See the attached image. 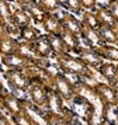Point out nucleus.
Returning a JSON list of instances; mask_svg holds the SVG:
<instances>
[{
    "instance_id": "39",
    "label": "nucleus",
    "mask_w": 118,
    "mask_h": 125,
    "mask_svg": "<svg viewBox=\"0 0 118 125\" xmlns=\"http://www.w3.org/2000/svg\"><path fill=\"white\" fill-rule=\"evenodd\" d=\"M117 72H118V65H117Z\"/></svg>"
},
{
    "instance_id": "19",
    "label": "nucleus",
    "mask_w": 118,
    "mask_h": 125,
    "mask_svg": "<svg viewBox=\"0 0 118 125\" xmlns=\"http://www.w3.org/2000/svg\"><path fill=\"white\" fill-rule=\"evenodd\" d=\"M97 51H98V53L101 55V58H103L104 61L118 63V46L117 45L101 44V45L97 48Z\"/></svg>"
},
{
    "instance_id": "26",
    "label": "nucleus",
    "mask_w": 118,
    "mask_h": 125,
    "mask_svg": "<svg viewBox=\"0 0 118 125\" xmlns=\"http://www.w3.org/2000/svg\"><path fill=\"white\" fill-rule=\"evenodd\" d=\"M38 3L46 13H56L63 7V0H38Z\"/></svg>"
},
{
    "instance_id": "24",
    "label": "nucleus",
    "mask_w": 118,
    "mask_h": 125,
    "mask_svg": "<svg viewBox=\"0 0 118 125\" xmlns=\"http://www.w3.org/2000/svg\"><path fill=\"white\" fill-rule=\"evenodd\" d=\"M48 35V40L51 42V46H52V52H54V56L56 55H62L66 51V46H65V42L62 40L61 34H46Z\"/></svg>"
},
{
    "instance_id": "18",
    "label": "nucleus",
    "mask_w": 118,
    "mask_h": 125,
    "mask_svg": "<svg viewBox=\"0 0 118 125\" xmlns=\"http://www.w3.org/2000/svg\"><path fill=\"white\" fill-rule=\"evenodd\" d=\"M80 38L83 40L84 46L94 48V49H97V48L103 44L100 35H98V30L96 31V30H89V28H84L83 27V32L80 35Z\"/></svg>"
},
{
    "instance_id": "7",
    "label": "nucleus",
    "mask_w": 118,
    "mask_h": 125,
    "mask_svg": "<svg viewBox=\"0 0 118 125\" xmlns=\"http://www.w3.org/2000/svg\"><path fill=\"white\" fill-rule=\"evenodd\" d=\"M70 103L73 104V114L77 115L80 118L86 119V121H91L94 117V107L93 104L89 101V98H86V96H83L82 93H76Z\"/></svg>"
},
{
    "instance_id": "21",
    "label": "nucleus",
    "mask_w": 118,
    "mask_h": 125,
    "mask_svg": "<svg viewBox=\"0 0 118 125\" xmlns=\"http://www.w3.org/2000/svg\"><path fill=\"white\" fill-rule=\"evenodd\" d=\"M18 35H20V41L32 44L34 41H37L39 38L41 31L31 24V25H27V27H24V28L20 30V31H18Z\"/></svg>"
},
{
    "instance_id": "37",
    "label": "nucleus",
    "mask_w": 118,
    "mask_h": 125,
    "mask_svg": "<svg viewBox=\"0 0 118 125\" xmlns=\"http://www.w3.org/2000/svg\"><path fill=\"white\" fill-rule=\"evenodd\" d=\"M115 119H117V124H118V105L115 107Z\"/></svg>"
},
{
    "instance_id": "25",
    "label": "nucleus",
    "mask_w": 118,
    "mask_h": 125,
    "mask_svg": "<svg viewBox=\"0 0 118 125\" xmlns=\"http://www.w3.org/2000/svg\"><path fill=\"white\" fill-rule=\"evenodd\" d=\"M10 119H11V122H13V124H22V125L38 124V122H37V119L28 113V107L25 108V110H22L21 113L16 114V115H11Z\"/></svg>"
},
{
    "instance_id": "13",
    "label": "nucleus",
    "mask_w": 118,
    "mask_h": 125,
    "mask_svg": "<svg viewBox=\"0 0 118 125\" xmlns=\"http://www.w3.org/2000/svg\"><path fill=\"white\" fill-rule=\"evenodd\" d=\"M41 25L45 34H61L62 31L61 17L56 13H45V16L41 20Z\"/></svg>"
},
{
    "instance_id": "22",
    "label": "nucleus",
    "mask_w": 118,
    "mask_h": 125,
    "mask_svg": "<svg viewBox=\"0 0 118 125\" xmlns=\"http://www.w3.org/2000/svg\"><path fill=\"white\" fill-rule=\"evenodd\" d=\"M82 24H83L84 28L89 30H97L100 28V23H98V18L96 16L94 11H90V10H83L82 13Z\"/></svg>"
},
{
    "instance_id": "11",
    "label": "nucleus",
    "mask_w": 118,
    "mask_h": 125,
    "mask_svg": "<svg viewBox=\"0 0 118 125\" xmlns=\"http://www.w3.org/2000/svg\"><path fill=\"white\" fill-rule=\"evenodd\" d=\"M18 7H21L24 11H27V14L32 18V23L41 24V20L45 16V10L39 6L38 0H22L18 3Z\"/></svg>"
},
{
    "instance_id": "9",
    "label": "nucleus",
    "mask_w": 118,
    "mask_h": 125,
    "mask_svg": "<svg viewBox=\"0 0 118 125\" xmlns=\"http://www.w3.org/2000/svg\"><path fill=\"white\" fill-rule=\"evenodd\" d=\"M3 97H4V111L10 117L21 113L22 110H25L28 107L27 101L24 98H20L18 96H16L14 93H7L6 91L3 94Z\"/></svg>"
},
{
    "instance_id": "31",
    "label": "nucleus",
    "mask_w": 118,
    "mask_h": 125,
    "mask_svg": "<svg viewBox=\"0 0 118 125\" xmlns=\"http://www.w3.org/2000/svg\"><path fill=\"white\" fill-rule=\"evenodd\" d=\"M82 6H83V10L94 11L96 10V0H82Z\"/></svg>"
},
{
    "instance_id": "20",
    "label": "nucleus",
    "mask_w": 118,
    "mask_h": 125,
    "mask_svg": "<svg viewBox=\"0 0 118 125\" xmlns=\"http://www.w3.org/2000/svg\"><path fill=\"white\" fill-rule=\"evenodd\" d=\"M98 35H100L103 44L118 45L117 28H114V27H100V28H98Z\"/></svg>"
},
{
    "instance_id": "10",
    "label": "nucleus",
    "mask_w": 118,
    "mask_h": 125,
    "mask_svg": "<svg viewBox=\"0 0 118 125\" xmlns=\"http://www.w3.org/2000/svg\"><path fill=\"white\" fill-rule=\"evenodd\" d=\"M77 56L91 69H97L101 63L104 62V59L101 58V55L98 53L97 49H94V48H89V46H84V45L80 48Z\"/></svg>"
},
{
    "instance_id": "6",
    "label": "nucleus",
    "mask_w": 118,
    "mask_h": 125,
    "mask_svg": "<svg viewBox=\"0 0 118 125\" xmlns=\"http://www.w3.org/2000/svg\"><path fill=\"white\" fill-rule=\"evenodd\" d=\"M49 87H52L65 101H70L73 97H75V94L77 93L76 87L66 79V76L62 73L61 70L54 76V79L51 82Z\"/></svg>"
},
{
    "instance_id": "8",
    "label": "nucleus",
    "mask_w": 118,
    "mask_h": 125,
    "mask_svg": "<svg viewBox=\"0 0 118 125\" xmlns=\"http://www.w3.org/2000/svg\"><path fill=\"white\" fill-rule=\"evenodd\" d=\"M32 55L37 59H49L51 56H54L52 52V46L48 40L46 34H41L37 41H34L32 44Z\"/></svg>"
},
{
    "instance_id": "14",
    "label": "nucleus",
    "mask_w": 118,
    "mask_h": 125,
    "mask_svg": "<svg viewBox=\"0 0 118 125\" xmlns=\"http://www.w3.org/2000/svg\"><path fill=\"white\" fill-rule=\"evenodd\" d=\"M61 23L63 30L77 35V37H80L83 32V24L73 13H63V16L61 17Z\"/></svg>"
},
{
    "instance_id": "23",
    "label": "nucleus",
    "mask_w": 118,
    "mask_h": 125,
    "mask_svg": "<svg viewBox=\"0 0 118 125\" xmlns=\"http://www.w3.org/2000/svg\"><path fill=\"white\" fill-rule=\"evenodd\" d=\"M94 13L97 16V18H98L100 27H114V28H117L118 24L115 23V20L110 14L108 9H96Z\"/></svg>"
},
{
    "instance_id": "38",
    "label": "nucleus",
    "mask_w": 118,
    "mask_h": 125,
    "mask_svg": "<svg viewBox=\"0 0 118 125\" xmlns=\"http://www.w3.org/2000/svg\"><path fill=\"white\" fill-rule=\"evenodd\" d=\"M20 1H22V0H17V3H20Z\"/></svg>"
},
{
    "instance_id": "3",
    "label": "nucleus",
    "mask_w": 118,
    "mask_h": 125,
    "mask_svg": "<svg viewBox=\"0 0 118 125\" xmlns=\"http://www.w3.org/2000/svg\"><path fill=\"white\" fill-rule=\"evenodd\" d=\"M0 62L1 65L7 69H17V70H30V69L35 66L37 58L24 55L21 52H14L10 55H4L0 56Z\"/></svg>"
},
{
    "instance_id": "2",
    "label": "nucleus",
    "mask_w": 118,
    "mask_h": 125,
    "mask_svg": "<svg viewBox=\"0 0 118 125\" xmlns=\"http://www.w3.org/2000/svg\"><path fill=\"white\" fill-rule=\"evenodd\" d=\"M48 90H49V86L45 84L41 79H32L31 77V83H30V87L27 90L30 103L34 107L45 110L46 103H48Z\"/></svg>"
},
{
    "instance_id": "29",
    "label": "nucleus",
    "mask_w": 118,
    "mask_h": 125,
    "mask_svg": "<svg viewBox=\"0 0 118 125\" xmlns=\"http://www.w3.org/2000/svg\"><path fill=\"white\" fill-rule=\"evenodd\" d=\"M10 34H11V25L6 20L0 18V38L6 37V35H10Z\"/></svg>"
},
{
    "instance_id": "35",
    "label": "nucleus",
    "mask_w": 118,
    "mask_h": 125,
    "mask_svg": "<svg viewBox=\"0 0 118 125\" xmlns=\"http://www.w3.org/2000/svg\"><path fill=\"white\" fill-rule=\"evenodd\" d=\"M0 111H4V97L0 94Z\"/></svg>"
},
{
    "instance_id": "15",
    "label": "nucleus",
    "mask_w": 118,
    "mask_h": 125,
    "mask_svg": "<svg viewBox=\"0 0 118 125\" xmlns=\"http://www.w3.org/2000/svg\"><path fill=\"white\" fill-rule=\"evenodd\" d=\"M61 37L63 42H65V46H66V51L69 53H73V55H77L79 51H80V48H82V42H80V37L77 35L72 34V32H69L66 30L62 28L61 31Z\"/></svg>"
},
{
    "instance_id": "40",
    "label": "nucleus",
    "mask_w": 118,
    "mask_h": 125,
    "mask_svg": "<svg viewBox=\"0 0 118 125\" xmlns=\"http://www.w3.org/2000/svg\"><path fill=\"white\" fill-rule=\"evenodd\" d=\"M117 32H118V25H117Z\"/></svg>"
},
{
    "instance_id": "30",
    "label": "nucleus",
    "mask_w": 118,
    "mask_h": 125,
    "mask_svg": "<svg viewBox=\"0 0 118 125\" xmlns=\"http://www.w3.org/2000/svg\"><path fill=\"white\" fill-rule=\"evenodd\" d=\"M108 11L112 16V18L115 20V23L118 24V0H112L110 7H108Z\"/></svg>"
},
{
    "instance_id": "5",
    "label": "nucleus",
    "mask_w": 118,
    "mask_h": 125,
    "mask_svg": "<svg viewBox=\"0 0 118 125\" xmlns=\"http://www.w3.org/2000/svg\"><path fill=\"white\" fill-rule=\"evenodd\" d=\"M91 90L94 91V96L101 101L103 107H117L118 105V93L112 89L110 83L97 82Z\"/></svg>"
},
{
    "instance_id": "32",
    "label": "nucleus",
    "mask_w": 118,
    "mask_h": 125,
    "mask_svg": "<svg viewBox=\"0 0 118 125\" xmlns=\"http://www.w3.org/2000/svg\"><path fill=\"white\" fill-rule=\"evenodd\" d=\"M112 0H96V9H108Z\"/></svg>"
},
{
    "instance_id": "27",
    "label": "nucleus",
    "mask_w": 118,
    "mask_h": 125,
    "mask_svg": "<svg viewBox=\"0 0 118 125\" xmlns=\"http://www.w3.org/2000/svg\"><path fill=\"white\" fill-rule=\"evenodd\" d=\"M63 7H66L67 10L73 14H80L83 13V6H82V0H63Z\"/></svg>"
},
{
    "instance_id": "36",
    "label": "nucleus",
    "mask_w": 118,
    "mask_h": 125,
    "mask_svg": "<svg viewBox=\"0 0 118 125\" xmlns=\"http://www.w3.org/2000/svg\"><path fill=\"white\" fill-rule=\"evenodd\" d=\"M6 93V89H4V84L1 83V80H0V94H4Z\"/></svg>"
},
{
    "instance_id": "4",
    "label": "nucleus",
    "mask_w": 118,
    "mask_h": 125,
    "mask_svg": "<svg viewBox=\"0 0 118 125\" xmlns=\"http://www.w3.org/2000/svg\"><path fill=\"white\" fill-rule=\"evenodd\" d=\"M4 79L14 91L27 93L31 77L27 73V70H17V69H7L4 72Z\"/></svg>"
},
{
    "instance_id": "33",
    "label": "nucleus",
    "mask_w": 118,
    "mask_h": 125,
    "mask_svg": "<svg viewBox=\"0 0 118 125\" xmlns=\"http://www.w3.org/2000/svg\"><path fill=\"white\" fill-rule=\"evenodd\" d=\"M11 119H10V115L4 114V111H0V125H7L10 124Z\"/></svg>"
},
{
    "instance_id": "1",
    "label": "nucleus",
    "mask_w": 118,
    "mask_h": 125,
    "mask_svg": "<svg viewBox=\"0 0 118 125\" xmlns=\"http://www.w3.org/2000/svg\"><path fill=\"white\" fill-rule=\"evenodd\" d=\"M54 58H55V62H56V65H58V68H59L61 72L77 74L82 79H83V77L93 76V69L89 68L77 55L65 52V53H62V55H56V56H54Z\"/></svg>"
},
{
    "instance_id": "34",
    "label": "nucleus",
    "mask_w": 118,
    "mask_h": 125,
    "mask_svg": "<svg viewBox=\"0 0 118 125\" xmlns=\"http://www.w3.org/2000/svg\"><path fill=\"white\" fill-rule=\"evenodd\" d=\"M110 84H111V86H112V89H114V90H115V91L118 93V76H117V77H115L114 80H112Z\"/></svg>"
},
{
    "instance_id": "12",
    "label": "nucleus",
    "mask_w": 118,
    "mask_h": 125,
    "mask_svg": "<svg viewBox=\"0 0 118 125\" xmlns=\"http://www.w3.org/2000/svg\"><path fill=\"white\" fill-rule=\"evenodd\" d=\"M13 30L18 32L21 28L27 27V25H31L32 24V18L27 14V11H24L21 7H17V9H13V13H11L10 21H9Z\"/></svg>"
},
{
    "instance_id": "16",
    "label": "nucleus",
    "mask_w": 118,
    "mask_h": 125,
    "mask_svg": "<svg viewBox=\"0 0 118 125\" xmlns=\"http://www.w3.org/2000/svg\"><path fill=\"white\" fill-rule=\"evenodd\" d=\"M18 49H20V41L16 40L14 37L6 35L0 38V56L18 52Z\"/></svg>"
},
{
    "instance_id": "17",
    "label": "nucleus",
    "mask_w": 118,
    "mask_h": 125,
    "mask_svg": "<svg viewBox=\"0 0 118 125\" xmlns=\"http://www.w3.org/2000/svg\"><path fill=\"white\" fill-rule=\"evenodd\" d=\"M96 70L98 72V74L106 80L107 83H111L112 80L118 76L117 65H115L114 62H108V61H104L98 68L96 69Z\"/></svg>"
},
{
    "instance_id": "28",
    "label": "nucleus",
    "mask_w": 118,
    "mask_h": 125,
    "mask_svg": "<svg viewBox=\"0 0 118 125\" xmlns=\"http://www.w3.org/2000/svg\"><path fill=\"white\" fill-rule=\"evenodd\" d=\"M11 13H13V7H11L10 1L9 0H0V18H3L9 23Z\"/></svg>"
}]
</instances>
